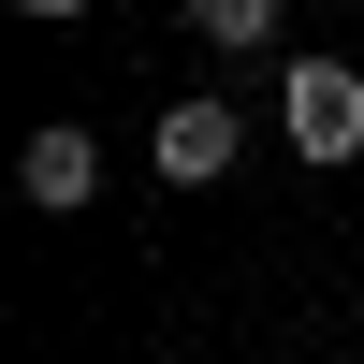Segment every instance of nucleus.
<instances>
[{"instance_id":"nucleus-3","label":"nucleus","mask_w":364,"mask_h":364,"mask_svg":"<svg viewBox=\"0 0 364 364\" xmlns=\"http://www.w3.org/2000/svg\"><path fill=\"white\" fill-rule=\"evenodd\" d=\"M233 146H248V117H233L219 87H204V102H175L161 132H146V161H161L175 190H204V175H233Z\"/></svg>"},{"instance_id":"nucleus-2","label":"nucleus","mask_w":364,"mask_h":364,"mask_svg":"<svg viewBox=\"0 0 364 364\" xmlns=\"http://www.w3.org/2000/svg\"><path fill=\"white\" fill-rule=\"evenodd\" d=\"M15 190L44 204V219H73V204H102V132H87V117H44V132L15 146Z\"/></svg>"},{"instance_id":"nucleus-1","label":"nucleus","mask_w":364,"mask_h":364,"mask_svg":"<svg viewBox=\"0 0 364 364\" xmlns=\"http://www.w3.org/2000/svg\"><path fill=\"white\" fill-rule=\"evenodd\" d=\"M277 132L306 146V161H364V73L350 58H291L277 73Z\"/></svg>"},{"instance_id":"nucleus-4","label":"nucleus","mask_w":364,"mask_h":364,"mask_svg":"<svg viewBox=\"0 0 364 364\" xmlns=\"http://www.w3.org/2000/svg\"><path fill=\"white\" fill-rule=\"evenodd\" d=\"M190 29H204V44H233V58H248V44H277V0H190Z\"/></svg>"}]
</instances>
